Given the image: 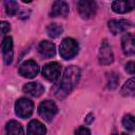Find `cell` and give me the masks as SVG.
Wrapping results in <instances>:
<instances>
[{"label":"cell","mask_w":135,"mask_h":135,"mask_svg":"<svg viewBox=\"0 0 135 135\" xmlns=\"http://www.w3.org/2000/svg\"><path fill=\"white\" fill-rule=\"evenodd\" d=\"M134 78L132 77L131 79H129L121 88V95L122 96H133L134 95V89H135V84H134Z\"/></svg>","instance_id":"19"},{"label":"cell","mask_w":135,"mask_h":135,"mask_svg":"<svg viewBox=\"0 0 135 135\" xmlns=\"http://www.w3.org/2000/svg\"><path fill=\"white\" fill-rule=\"evenodd\" d=\"M69 4L64 1H56L54 2L52 9L50 12V16L55 18V17H66L69 14Z\"/></svg>","instance_id":"11"},{"label":"cell","mask_w":135,"mask_h":135,"mask_svg":"<svg viewBox=\"0 0 135 135\" xmlns=\"http://www.w3.org/2000/svg\"><path fill=\"white\" fill-rule=\"evenodd\" d=\"M75 135H91V132L88 128L84 127H79L75 133Z\"/></svg>","instance_id":"24"},{"label":"cell","mask_w":135,"mask_h":135,"mask_svg":"<svg viewBox=\"0 0 135 135\" xmlns=\"http://www.w3.org/2000/svg\"><path fill=\"white\" fill-rule=\"evenodd\" d=\"M46 129L39 120H32L27 126V135H45Z\"/></svg>","instance_id":"16"},{"label":"cell","mask_w":135,"mask_h":135,"mask_svg":"<svg viewBox=\"0 0 135 135\" xmlns=\"http://www.w3.org/2000/svg\"><path fill=\"white\" fill-rule=\"evenodd\" d=\"M5 131L6 135H24V131L21 123L16 120L8 121L5 127Z\"/></svg>","instance_id":"17"},{"label":"cell","mask_w":135,"mask_h":135,"mask_svg":"<svg viewBox=\"0 0 135 135\" xmlns=\"http://www.w3.org/2000/svg\"><path fill=\"white\" fill-rule=\"evenodd\" d=\"M118 81H119V78H118L117 74H115V73H110V74L108 75V81H107V86H108V89L114 90V89L117 86Z\"/></svg>","instance_id":"21"},{"label":"cell","mask_w":135,"mask_h":135,"mask_svg":"<svg viewBox=\"0 0 135 135\" xmlns=\"http://www.w3.org/2000/svg\"><path fill=\"white\" fill-rule=\"evenodd\" d=\"M133 8H134L133 1H114L112 3V9L117 14H126L131 12Z\"/></svg>","instance_id":"14"},{"label":"cell","mask_w":135,"mask_h":135,"mask_svg":"<svg viewBox=\"0 0 135 135\" xmlns=\"http://www.w3.org/2000/svg\"><path fill=\"white\" fill-rule=\"evenodd\" d=\"M97 9V5L95 1H89V0H81L78 2V11L80 16L83 19H90L94 17Z\"/></svg>","instance_id":"7"},{"label":"cell","mask_w":135,"mask_h":135,"mask_svg":"<svg viewBox=\"0 0 135 135\" xmlns=\"http://www.w3.org/2000/svg\"><path fill=\"white\" fill-rule=\"evenodd\" d=\"M80 79V70L75 65H71L64 70L63 76L55 90V96L58 98H63L69 95L73 89L76 86Z\"/></svg>","instance_id":"1"},{"label":"cell","mask_w":135,"mask_h":135,"mask_svg":"<svg viewBox=\"0 0 135 135\" xmlns=\"http://www.w3.org/2000/svg\"><path fill=\"white\" fill-rule=\"evenodd\" d=\"M19 73L25 78H34L39 73V66L34 60H26L19 68Z\"/></svg>","instance_id":"8"},{"label":"cell","mask_w":135,"mask_h":135,"mask_svg":"<svg viewBox=\"0 0 135 135\" xmlns=\"http://www.w3.org/2000/svg\"><path fill=\"white\" fill-rule=\"evenodd\" d=\"M119 135H129V134H126V133H120Z\"/></svg>","instance_id":"27"},{"label":"cell","mask_w":135,"mask_h":135,"mask_svg":"<svg viewBox=\"0 0 135 135\" xmlns=\"http://www.w3.org/2000/svg\"><path fill=\"white\" fill-rule=\"evenodd\" d=\"M93 120H94V116H93V114H92V113H90V114L86 116L85 121H86V123H91Z\"/></svg>","instance_id":"26"},{"label":"cell","mask_w":135,"mask_h":135,"mask_svg":"<svg viewBox=\"0 0 135 135\" xmlns=\"http://www.w3.org/2000/svg\"><path fill=\"white\" fill-rule=\"evenodd\" d=\"M78 51H79L78 42L75 39L70 38V37L64 38L61 41L60 46H59V54L65 60H69L75 57L78 54Z\"/></svg>","instance_id":"2"},{"label":"cell","mask_w":135,"mask_h":135,"mask_svg":"<svg viewBox=\"0 0 135 135\" xmlns=\"http://www.w3.org/2000/svg\"><path fill=\"white\" fill-rule=\"evenodd\" d=\"M15 112L20 118H28L34 112V103L27 98H20L15 103Z\"/></svg>","instance_id":"3"},{"label":"cell","mask_w":135,"mask_h":135,"mask_svg":"<svg viewBox=\"0 0 135 135\" xmlns=\"http://www.w3.org/2000/svg\"><path fill=\"white\" fill-rule=\"evenodd\" d=\"M11 30L9 23L6 21H0V38Z\"/></svg>","instance_id":"23"},{"label":"cell","mask_w":135,"mask_h":135,"mask_svg":"<svg viewBox=\"0 0 135 135\" xmlns=\"http://www.w3.org/2000/svg\"><path fill=\"white\" fill-rule=\"evenodd\" d=\"M4 7H5V13L9 16H14V15H17L18 12L20 11L19 5H18V2L16 1H12V0H8V1H5L4 2Z\"/></svg>","instance_id":"20"},{"label":"cell","mask_w":135,"mask_h":135,"mask_svg":"<svg viewBox=\"0 0 135 135\" xmlns=\"http://www.w3.org/2000/svg\"><path fill=\"white\" fill-rule=\"evenodd\" d=\"M23 92L33 97H39L44 92V86L40 82H28L22 88Z\"/></svg>","instance_id":"12"},{"label":"cell","mask_w":135,"mask_h":135,"mask_svg":"<svg viewBox=\"0 0 135 135\" xmlns=\"http://www.w3.org/2000/svg\"><path fill=\"white\" fill-rule=\"evenodd\" d=\"M63 32V28L60 24L57 23H51L50 25H47L46 27V33L51 38H57L59 37Z\"/></svg>","instance_id":"18"},{"label":"cell","mask_w":135,"mask_h":135,"mask_svg":"<svg viewBox=\"0 0 135 135\" xmlns=\"http://www.w3.org/2000/svg\"><path fill=\"white\" fill-rule=\"evenodd\" d=\"M121 45L123 53L128 56H132L135 53V47H134V36L131 33H127L123 35L121 39Z\"/></svg>","instance_id":"13"},{"label":"cell","mask_w":135,"mask_h":135,"mask_svg":"<svg viewBox=\"0 0 135 135\" xmlns=\"http://www.w3.org/2000/svg\"><path fill=\"white\" fill-rule=\"evenodd\" d=\"M60 72H61V66L58 62L53 61L50 63H46L41 71L42 76L50 82H57L59 77H60Z\"/></svg>","instance_id":"4"},{"label":"cell","mask_w":135,"mask_h":135,"mask_svg":"<svg viewBox=\"0 0 135 135\" xmlns=\"http://www.w3.org/2000/svg\"><path fill=\"white\" fill-rule=\"evenodd\" d=\"M2 54H3V61L5 64H11L13 61V39L12 37H5L2 42Z\"/></svg>","instance_id":"10"},{"label":"cell","mask_w":135,"mask_h":135,"mask_svg":"<svg viewBox=\"0 0 135 135\" xmlns=\"http://www.w3.org/2000/svg\"><path fill=\"white\" fill-rule=\"evenodd\" d=\"M126 71H127L129 74H131V75L134 74V72H135V64H134V61H130V62L127 63V65H126Z\"/></svg>","instance_id":"25"},{"label":"cell","mask_w":135,"mask_h":135,"mask_svg":"<svg viewBox=\"0 0 135 135\" xmlns=\"http://www.w3.org/2000/svg\"><path fill=\"white\" fill-rule=\"evenodd\" d=\"M131 26H132V23L128 20H124V19L109 21V30L111 31V33L113 35H118V34L124 33Z\"/></svg>","instance_id":"9"},{"label":"cell","mask_w":135,"mask_h":135,"mask_svg":"<svg viewBox=\"0 0 135 135\" xmlns=\"http://www.w3.org/2000/svg\"><path fill=\"white\" fill-rule=\"evenodd\" d=\"M39 53L44 57H53L56 54V47L55 44L49 40H43L38 45Z\"/></svg>","instance_id":"15"},{"label":"cell","mask_w":135,"mask_h":135,"mask_svg":"<svg viewBox=\"0 0 135 135\" xmlns=\"http://www.w3.org/2000/svg\"><path fill=\"white\" fill-rule=\"evenodd\" d=\"M58 108L56 103L52 100H44L39 104L38 108V113L39 115L45 120V121H51L54 116L57 114Z\"/></svg>","instance_id":"5"},{"label":"cell","mask_w":135,"mask_h":135,"mask_svg":"<svg viewBox=\"0 0 135 135\" xmlns=\"http://www.w3.org/2000/svg\"><path fill=\"white\" fill-rule=\"evenodd\" d=\"M114 61V54L107 42V40H103L100 45V50L98 53V62L101 65H109Z\"/></svg>","instance_id":"6"},{"label":"cell","mask_w":135,"mask_h":135,"mask_svg":"<svg viewBox=\"0 0 135 135\" xmlns=\"http://www.w3.org/2000/svg\"><path fill=\"white\" fill-rule=\"evenodd\" d=\"M122 126L127 130L133 132L134 131V117L132 115H130V114L124 115L123 118H122Z\"/></svg>","instance_id":"22"}]
</instances>
